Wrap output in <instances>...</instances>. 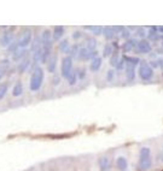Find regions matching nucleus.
Instances as JSON below:
<instances>
[{
    "mask_svg": "<svg viewBox=\"0 0 163 171\" xmlns=\"http://www.w3.org/2000/svg\"><path fill=\"white\" fill-rule=\"evenodd\" d=\"M56 64H57V57L53 56V57L50 58V62L47 64V70L50 72H53L56 70Z\"/></svg>",
    "mask_w": 163,
    "mask_h": 171,
    "instance_id": "nucleus-20",
    "label": "nucleus"
},
{
    "mask_svg": "<svg viewBox=\"0 0 163 171\" xmlns=\"http://www.w3.org/2000/svg\"><path fill=\"white\" fill-rule=\"evenodd\" d=\"M71 71H73V58L65 57L62 62V76L68 78Z\"/></svg>",
    "mask_w": 163,
    "mask_h": 171,
    "instance_id": "nucleus-4",
    "label": "nucleus"
},
{
    "mask_svg": "<svg viewBox=\"0 0 163 171\" xmlns=\"http://www.w3.org/2000/svg\"><path fill=\"white\" fill-rule=\"evenodd\" d=\"M6 92H7V86H6V85H1V86H0V100L5 97Z\"/></svg>",
    "mask_w": 163,
    "mask_h": 171,
    "instance_id": "nucleus-30",
    "label": "nucleus"
},
{
    "mask_svg": "<svg viewBox=\"0 0 163 171\" xmlns=\"http://www.w3.org/2000/svg\"><path fill=\"white\" fill-rule=\"evenodd\" d=\"M116 164H117V168L121 171L127 170V166H128V163H127V159L124 157H119L116 160Z\"/></svg>",
    "mask_w": 163,
    "mask_h": 171,
    "instance_id": "nucleus-14",
    "label": "nucleus"
},
{
    "mask_svg": "<svg viewBox=\"0 0 163 171\" xmlns=\"http://www.w3.org/2000/svg\"><path fill=\"white\" fill-rule=\"evenodd\" d=\"M150 65H151L152 68H157V66H158V63H157V62H150Z\"/></svg>",
    "mask_w": 163,
    "mask_h": 171,
    "instance_id": "nucleus-38",
    "label": "nucleus"
},
{
    "mask_svg": "<svg viewBox=\"0 0 163 171\" xmlns=\"http://www.w3.org/2000/svg\"><path fill=\"white\" fill-rule=\"evenodd\" d=\"M27 50L26 48H18L16 52L14 53V56H12V58H14V60H18V59H21V58H23L26 54H27Z\"/></svg>",
    "mask_w": 163,
    "mask_h": 171,
    "instance_id": "nucleus-18",
    "label": "nucleus"
},
{
    "mask_svg": "<svg viewBox=\"0 0 163 171\" xmlns=\"http://www.w3.org/2000/svg\"><path fill=\"white\" fill-rule=\"evenodd\" d=\"M80 36H81V33H80V31H76V33L73 35L74 39H77V38H80Z\"/></svg>",
    "mask_w": 163,
    "mask_h": 171,
    "instance_id": "nucleus-37",
    "label": "nucleus"
},
{
    "mask_svg": "<svg viewBox=\"0 0 163 171\" xmlns=\"http://www.w3.org/2000/svg\"><path fill=\"white\" fill-rule=\"evenodd\" d=\"M123 59H124V62H127L128 64H132V65L139 64V60H140V59H138L136 57H123Z\"/></svg>",
    "mask_w": 163,
    "mask_h": 171,
    "instance_id": "nucleus-26",
    "label": "nucleus"
},
{
    "mask_svg": "<svg viewBox=\"0 0 163 171\" xmlns=\"http://www.w3.org/2000/svg\"><path fill=\"white\" fill-rule=\"evenodd\" d=\"M88 53H90V51H88L86 47L80 48V51H79V57L81 58V59H87V57H88Z\"/></svg>",
    "mask_w": 163,
    "mask_h": 171,
    "instance_id": "nucleus-28",
    "label": "nucleus"
},
{
    "mask_svg": "<svg viewBox=\"0 0 163 171\" xmlns=\"http://www.w3.org/2000/svg\"><path fill=\"white\" fill-rule=\"evenodd\" d=\"M29 64H30V60H29V59H24V60H22V62L19 63V65H18V71L21 72V74H22V72H24L28 69Z\"/></svg>",
    "mask_w": 163,
    "mask_h": 171,
    "instance_id": "nucleus-22",
    "label": "nucleus"
},
{
    "mask_svg": "<svg viewBox=\"0 0 163 171\" xmlns=\"http://www.w3.org/2000/svg\"><path fill=\"white\" fill-rule=\"evenodd\" d=\"M18 47H19V46H18V42H16V43L12 42L10 46H9V52H12V53H15V52L18 50Z\"/></svg>",
    "mask_w": 163,
    "mask_h": 171,
    "instance_id": "nucleus-31",
    "label": "nucleus"
},
{
    "mask_svg": "<svg viewBox=\"0 0 163 171\" xmlns=\"http://www.w3.org/2000/svg\"><path fill=\"white\" fill-rule=\"evenodd\" d=\"M156 53H158V54H163V48H157V50H156Z\"/></svg>",
    "mask_w": 163,
    "mask_h": 171,
    "instance_id": "nucleus-40",
    "label": "nucleus"
},
{
    "mask_svg": "<svg viewBox=\"0 0 163 171\" xmlns=\"http://www.w3.org/2000/svg\"><path fill=\"white\" fill-rule=\"evenodd\" d=\"M58 48H59V51L61 52H64V53H69V42L68 40H63V41H61L59 45H58Z\"/></svg>",
    "mask_w": 163,
    "mask_h": 171,
    "instance_id": "nucleus-19",
    "label": "nucleus"
},
{
    "mask_svg": "<svg viewBox=\"0 0 163 171\" xmlns=\"http://www.w3.org/2000/svg\"><path fill=\"white\" fill-rule=\"evenodd\" d=\"M112 53H114V47H112V45H111V43L105 45V47H104V52H103V56H104V57H109V56H111Z\"/></svg>",
    "mask_w": 163,
    "mask_h": 171,
    "instance_id": "nucleus-23",
    "label": "nucleus"
},
{
    "mask_svg": "<svg viewBox=\"0 0 163 171\" xmlns=\"http://www.w3.org/2000/svg\"><path fill=\"white\" fill-rule=\"evenodd\" d=\"M83 76H85V71H81V72H80V77H81V78H82Z\"/></svg>",
    "mask_w": 163,
    "mask_h": 171,
    "instance_id": "nucleus-43",
    "label": "nucleus"
},
{
    "mask_svg": "<svg viewBox=\"0 0 163 171\" xmlns=\"http://www.w3.org/2000/svg\"><path fill=\"white\" fill-rule=\"evenodd\" d=\"M30 42H31V33L30 31H26L22 35V38L18 40V46L21 48H26Z\"/></svg>",
    "mask_w": 163,
    "mask_h": 171,
    "instance_id": "nucleus-5",
    "label": "nucleus"
},
{
    "mask_svg": "<svg viewBox=\"0 0 163 171\" xmlns=\"http://www.w3.org/2000/svg\"><path fill=\"white\" fill-rule=\"evenodd\" d=\"M136 36H140V38H144V36H145V31H144V29L143 28L138 29V31L136 33Z\"/></svg>",
    "mask_w": 163,
    "mask_h": 171,
    "instance_id": "nucleus-34",
    "label": "nucleus"
},
{
    "mask_svg": "<svg viewBox=\"0 0 163 171\" xmlns=\"http://www.w3.org/2000/svg\"><path fill=\"white\" fill-rule=\"evenodd\" d=\"M85 29H88V30H92V33L94 34V35H100L102 33H103V28L102 27H99V26H92V27H85Z\"/></svg>",
    "mask_w": 163,
    "mask_h": 171,
    "instance_id": "nucleus-24",
    "label": "nucleus"
},
{
    "mask_svg": "<svg viewBox=\"0 0 163 171\" xmlns=\"http://www.w3.org/2000/svg\"><path fill=\"white\" fill-rule=\"evenodd\" d=\"M99 166L102 171H108L111 168V159L108 156H104L99 159Z\"/></svg>",
    "mask_w": 163,
    "mask_h": 171,
    "instance_id": "nucleus-8",
    "label": "nucleus"
},
{
    "mask_svg": "<svg viewBox=\"0 0 163 171\" xmlns=\"http://www.w3.org/2000/svg\"><path fill=\"white\" fill-rule=\"evenodd\" d=\"M157 63H158V66H160V68H161V69L163 70V59H160Z\"/></svg>",
    "mask_w": 163,
    "mask_h": 171,
    "instance_id": "nucleus-39",
    "label": "nucleus"
},
{
    "mask_svg": "<svg viewBox=\"0 0 163 171\" xmlns=\"http://www.w3.org/2000/svg\"><path fill=\"white\" fill-rule=\"evenodd\" d=\"M121 60V57H120V53L117 51H114V53L111 54V58H110V65L111 66H115L119 64V62Z\"/></svg>",
    "mask_w": 163,
    "mask_h": 171,
    "instance_id": "nucleus-17",
    "label": "nucleus"
},
{
    "mask_svg": "<svg viewBox=\"0 0 163 171\" xmlns=\"http://www.w3.org/2000/svg\"><path fill=\"white\" fill-rule=\"evenodd\" d=\"M42 81H44V70L41 68H35L30 78V90L33 92L39 90L42 85Z\"/></svg>",
    "mask_w": 163,
    "mask_h": 171,
    "instance_id": "nucleus-1",
    "label": "nucleus"
},
{
    "mask_svg": "<svg viewBox=\"0 0 163 171\" xmlns=\"http://www.w3.org/2000/svg\"><path fill=\"white\" fill-rule=\"evenodd\" d=\"M102 62H103V60H102V58L100 57L94 58V59L92 60V63H91V66H90L91 70H92V71H98L99 68L102 66Z\"/></svg>",
    "mask_w": 163,
    "mask_h": 171,
    "instance_id": "nucleus-15",
    "label": "nucleus"
},
{
    "mask_svg": "<svg viewBox=\"0 0 163 171\" xmlns=\"http://www.w3.org/2000/svg\"><path fill=\"white\" fill-rule=\"evenodd\" d=\"M12 43V34L5 31L1 36H0V45L4 47H9Z\"/></svg>",
    "mask_w": 163,
    "mask_h": 171,
    "instance_id": "nucleus-7",
    "label": "nucleus"
},
{
    "mask_svg": "<svg viewBox=\"0 0 163 171\" xmlns=\"http://www.w3.org/2000/svg\"><path fill=\"white\" fill-rule=\"evenodd\" d=\"M139 166L143 171L149 170L151 168V151H150L149 147H143L140 149Z\"/></svg>",
    "mask_w": 163,
    "mask_h": 171,
    "instance_id": "nucleus-2",
    "label": "nucleus"
},
{
    "mask_svg": "<svg viewBox=\"0 0 163 171\" xmlns=\"http://www.w3.org/2000/svg\"><path fill=\"white\" fill-rule=\"evenodd\" d=\"M157 29H158V31H160V33H162V34H163V26H160V27H157Z\"/></svg>",
    "mask_w": 163,
    "mask_h": 171,
    "instance_id": "nucleus-41",
    "label": "nucleus"
},
{
    "mask_svg": "<svg viewBox=\"0 0 163 171\" xmlns=\"http://www.w3.org/2000/svg\"><path fill=\"white\" fill-rule=\"evenodd\" d=\"M107 80H108L109 82L114 80V70H109L108 71V74H107Z\"/></svg>",
    "mask_w": 163,
    "mask_h": 171,
    "instance_id": "nucleus-33",
    "label": "nucleus"
},
{
    "mask_svg": "<svg viewBox=\"0 0 163 171\" xmlns=\"http://www.w3.org/2000/svg\"><path fill=\"white\" fill-rule=\"evenodd\" d=\"M126 76L129 81L134 80V76H136V70H134V65L132 64H127L126 66Z\"/></svg>",
    "mask_w": 163,
    "mask_h": 171,
    "instance_id": "nucleus-13",
    "label": "nucleus"
},
{
    "mask_svg": "<svg viewBox=\"0 0 163 171\" xmlns=\"http://www.w3.org/2000/svg\"><path fill=\"white\" fill-rule=\"evenodd\" d=\"M123 69H124V59L121 58V60H120L119 64L116 65V70H117V71H121V70H123Z\"/></svg>",
    "mask_w": 163,
    "mask_h": 171,
    "instance_id": "nucleus-32",
    "label": "nucleus"
},
{
    "mask_svg": "<svg viewBox=\"0 0 163 171\" xmlns=\"http://www.w3.org/2000/svg\"><path fill=\"white\" fill-rule=\"evenodd\" d=\"M136 45H138L136 40H134V39H128L126 42L123 43L122 48L124 52H131V51H133L136 48Z\"/></svg>",
    "mask_w": 163,
    "mask_h": 171,
    "instance_id": "nucleus-9",
    "label": "nucleus"
},
{
    "mask_svg": "<svg viewBox=\"0 0 163 171\" xmlns=\"http://www.w3.org/2000/svg\"><path fill=\"white\" fill-rule=\"evenodd\" d=\"M103 35L108 39V40H111L115 35V30H114V27H104L103 28Z\"/></svg>",
    "mask_w": 163,
    "mask_h": 171,
    "instance_id": "nucleus-16",
    "label": "nucleus"
},
{
    "mask_svg": "<svg viewBox=\"0 0 163 171\" xmlns=\"http://www.w3.org/2000/svg\"><path fill=\"white\" fill-rule=\"evenodd\" d=\"M152 75H153L152 68L150 66L148 63L141 62L140 63V68H139V76H140V78L144 80V81H148V80H150L152 77Z\"/></svg>",
    "mask_w": 163,
    "mask_h": 171,
    "instance_id": "nucleus-3",
    "label": "nucleus"
},
{
    "mask_svg": "<svg viewBox=\"0 0 163 171\" xmlns=\"http://www.w3.org/2000/svg\"><path fill=\"white\" fill-rule=\"evenodd\" d=\"M95 47H97V41H95L94 39H90L88 41H87V50L88 51H95Z\"/></svg>",
    "mask_w": 163,
    "mask_h": 171,
    "instance_id": "nucleus-25",
    "label": "nucleus"
},
{
    "mask_svg": "<svg viewBox=\"0 0 163 171\" xmlns=\"http://www.w3.org/2000/svg\"><path fill=\"white\" fill-rule=\"evenodd\" d=\"M1 77H2V72H0V80H1Z\"/></svg>",
    "mask_w": 163,
    "mask_h": 171,
    "instance_id": "nucleus-44",
    "label": "nucleus"
},
{
    "mask_svg": "<svg viewBox=\"0 0 163 171\" xmlns=\"http://www.w3.org/2000/svg\"><path fill=\"white\" fill-rule=\"evenodd\" d=\"M76 80H77V76H76V72H73L71 71V74L69 75L68 77V82L70 86H74L75 83H76Z\"/></svg>",
    "mask_w": 163,
    "mask_h": 171,
    "instance_id": "nucleus-27",
    "label": "nucleus"
},
{
    "mask_svg": "<svg viewBox=\"0 0 163 171\" xmlns=\"http://www.w3.org/2000/svg\"><path fill=\"white\" fill-rule=\"evenodd\" d=\"M129 31L128 30H123L122 33H121V38H123V39H127L128 40V38H129Z\"/></svg>",
    "mask_w": 163,
    "mask_h": 171,
    "instance_id": "nucleus-36",
    "label": "nucleus"
},
{
    "mask_svg": "<svg viewBox=\"0 0 163 171\" xmlns=\"http://www.w3.org/2000/svg\"><path fill=\"white\" fill-rule=\"evenodd\" d=\"M63 34H64V28H63L62 26H56L53 28L52 39L56 40V41H58V40H61V38L63 36Z\"/></svg>",
    "mask_w": 163,
    "mask_h": 171,
    "instance_id": "nucleus-10",
    "label": "nucleus"
},
{
    "mask_svg": "<svg viewBox=\"0 0 163 171\" xmlns=\"http://www.w3.org/2000/svg\"><path fill=\"white\" fill-rule=\"evenodd\" d=\"M23 93V86L22 83H16L14 87V90H12V94H14V97H19L21 94Z\"/></svg>",
    "mask_w": 163,
    "mask_h": 171,
    "instance_id": "nucleus-21",
    "label": "nucleus"
},
{
    "mask_svg": "<svg viewBox=\"0 0 163 171\" xmlns=\"http://www.w3.org/2000/svg\"><path fill=\"white\" fill-rule=\"evenodd\" d=\"M79 51H80V48H79V46L77 45H74L70 50H69V53L71 54V58L73 57H75L76 54H79Z\"/></svg>",
    "mask_w": 163,
    "mask_h": 171,
    "instance_id": "nucleus-29",
    "label": "nucleus"
},
{
    "mask_svg": "<svg viewBox=\"0 0 163 171\" xmlns=\"http://www.w3.org/2000/svg\"><path fill=\"white\" fill-rule=\"evenodd\" d=\"M51 39H52V36H51L50 30H45L42 33V39H41L42 46H51Z\"/></svg>",
    "mask_w": 163,
    "mask_h": 171,
    "instance_id": "nucleus-11",
    "label": "nucleus"
},
{
    "mask_svg": "<svg viewBox=\"0 0 163 171\" xmlns=\"http://www.w3.org/2000/svg\"><path fill=\"white\" fill-rule=\"evenodd\" d=\"M51 56V46H42V52H41L40 62L45 63L47 62V58Z\"/></svg>",
    "mask_w": 163,
    "mask_h": 171,
    "instance_id": "nucleus-12",
    "label": "nucleus"
},
{
    "mask_svg": "<svg viewBox=\"0 0 163 171\" xmlns=\"http://www.w3.org/2000/svg\"><path fill=\"white\" fill-rule=\"evenodd\" d=\"M136 50H138L136 52H140V53L146 54V53L151 52V46H150V43L148 41L141 40V41H139L138 45H136Z\"/></svg>",
    "mask_w": 163,
    "mask_h": 171,
    "instance_id": "nucleus-6",
    "label": "nucleus"
},
{
    "mask_svg": "<svg viewBox=\"0 0 163 171\" xmlns=\"http://www.w3.org/2000/svg\"><path fill=\"white\" fill-rule=\"evenodd\" d=\"M97 56V51H90V53H88V57H87V59H94V58H97L95 57Z\"/></svg>",
    "mask_w": 163,
    "mask_h": 171,
    "instance_id": "nucleus-35",
    "label": "nucleus"
},
{
    "mask_svg": "<svg viewBox=\"0 0 163 171\" xmlns=\"http://www.w3.org/2000/svg\"><path fill=\"white\" fill-rule=\"evenodd\" d=\"M57 83H59V78L58 77H54V85H57Z\"/></svg>",
    "mask_w": 163,
    "mask_h": 171,
    "instance_id": "nucleus-42",
    "label": "nucleus"
}]
</instances>
